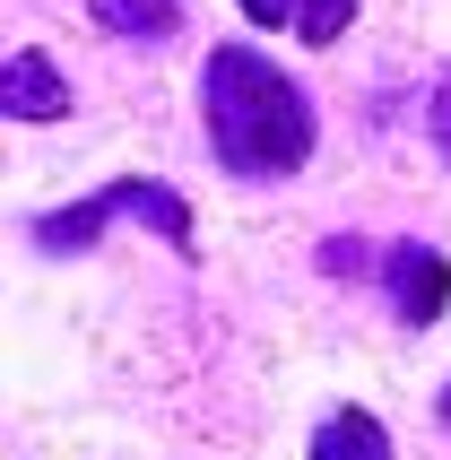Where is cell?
<instances>
[{"mask_svg":"<svg viewBox=\"0 0 451 460\" xmlns=\"http://www.w3.org/2000/svg\"><path fill=\"white\" fill-rule=\"evenodd\" d=\"M70 113V78L44 52H9L0 61V122H61Z\"/></svg>","mask_w":451,"mask_h":460,"instance_id":"cell-4","label":"cell"},{"mask_svg":"<svg viewBox=\"0 0 451 460\" xmlns=\"http://www.w3.org/2000/svg\"><path fill=\"white\" fill-rule=\"evenodd\" d=\"M426 130H434V148H443V165H451V70L434 78V96H426Z\"/></svg>","mask_w":451,"mask_h":460,"instance_id":"cell-9","label":"cell"},{"mask_svg":"<svg viewBox=\"0 0 451 460\" xmlns=\"http://www.w3.org/2000/svg\"><path fill=\"white\" fill-rule=\"evenodd\" d=\"M374 279H391V305H400V322L408 331H426V322H443V305H451V261L434 252V243H391V252L374 261Z\"/></svg>","mask_w":451,"mask_h":460,"instance_id":"cell-3","label":"cell"},{"mask_svg":"<svg viewBox=\"0 0 451 460\" xmlns=\"http://www.w3.org/2000/svg\"><path fill=\"white\" fill-rule=\"evenodd\" d=\"M434 417H443V426H451V383H443V391H434Z\"/></svg>","mask_w":451,"mask_h":460,"instance_id":"cell-10","label":"cell"},{"mask_svg":"<svg viewBox=\"0 0 451 460\" xmlns=\"http://www.w3.org/2000/svg\"><path fill=\"white\" fill-rule=\"evenodd\" d=\"M234 9H243V26H287L304 44H339L356 26V0H234Z\"/></svg>","mask_w":451,"mask_h":460,"instance_id":"cell-5","label":"cell"},{"mask_svg":"<svg viewBox=\"0 0 451 460\" xmlns=\"http://www.w3.org/2000/svg\"><path fill=\"white\" fill-rule=\"evenodd\" d=\"M200 122H208V156L234 182H287L313 165V104L270 52L252 44H217L200 70Z\"/></svg>","mask_w":451,"mask_h":460,"instance_id":"cell-1","label":"cell"},{"mask_svg":"<svg viewBox=\"0 0 451 460\" xmlns=\"http://www.w3.org/2000/svg\"><path fill=\"white\" fill-rule=\"evenodd\" d=\"M374 261H382V252H365L356 234H330V243H322V270H330V279H365Z\"/></svg>","mask_w":451,"mask_h":460,"instance_id":"cell-8","label":"cell"},{"mask_svg":"<svg viewBox=\"0 0 451 460\" xmlns=\"http://www.w3.org/2000/svg\"><path fill=\"white\" fill-rule=\"evenodd\" d=\"M104 226H148V234H165V243H191V200H182L174 182H156V174H122V182H104V191H87V200L35 217V252L70 261V252H87Z\"/></svg>","mask_w":451,"mask_h":460,"instance_id":"cell-2","label":"cell"},{"mask_svg":"<svg viewBox=\"0 0 451 460\" xmlns=\"http://www.w3.org/2000/svg\"><path fill=\"white\" fill-rule=\"evenodd\" d=\"M313 460H391V435L374 409H330L313 426Z\"/></svg>","mask_w":451,"mask_h":460,"instance_id":"cell-6","label":"cell"},{"mask_svg":"<svg viewBox=\"0 0 451 460\" xmlns=\"http://www.w3.org/2000/svg\"><path fill=\"white\" fill-rule=\"evenodd\" d=\"M87 18L104 35H130V44H165L182 26V0H87Z\"/></svg>","mask_w":451,"mask_h":460,"instance_id":"cell-7","label":"cell"}]
</instances>
